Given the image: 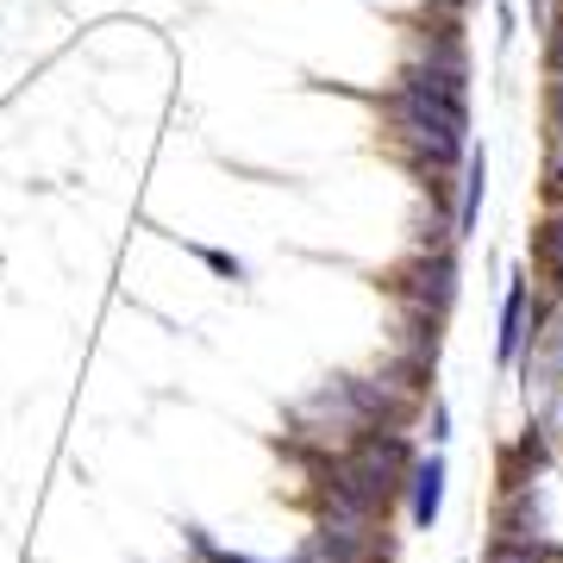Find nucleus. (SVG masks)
I'll return each mask as SVG.
<instances>
[{"mask_svg":"<svg viewBox=\"0 0 563 563\" xmlns=\"http://www.w3.org/2000/svg\"><path fill=\"white\" fill-rule=\"evenodd\" d=\"M444 483H451V470H444L439 451H426V457H413V476H407V520H413V532H432L444 514Z\"/></svg>","mask_w":563,"mask_h":563,"instance_id":"obj_1","label":"nucleus"},{"mask_svg":"<svg viewBox=\"0 0 563 563\" xmlns=\"http://www.w3.org/2000/svg\"><path fill=\"white\" fill-rule=\"evenodd\" d=\"M526 325H532V276L514 269L507 276V295H501V339H495V363L514 369L526 357Z\"/></svg>","mask_w":563,"mask_h":563,"instance_id":"obj_2","label":"nucleus"},{"mask_svg":"<svg viewBox=\"0 0 563 563\" xmlns=\"http://www.w3.org/2000/svg\"><path fill=\"white\" fill-rule=\"evenodd\" d=\"M463 195H457V213H451V239H470L476 232V213H483V195H488V151L483 144H470V157H463Z\"/></svg>","mask_w":563,"mask_h":563,"instance_id":"obj_3","label":"nucleus"},{"mask_svg":"<svg viewBox=\"0 0 563 563\" xmlns=\"http://www.w3.org/2000/svg\"><path fill=\"white\" fill-rule=\"evenodd\" d=\"M188 251H195V257H201L207 269H213V276H225V282H244V276H251V269H244V263L232 257V251H213V244H188Z\"/></svg>","mask_w":563,"mask_h":563,"instance_id":"obj_4","label":"nucleus"},{"mask_svg":"<svg viewBox=\"0 0 563 563\" xmlns=\"http://www.w3.org/2000/svg\"><path fill=\"white\" fill-rule=\"evenodd\" d=\"M495 25H501L495 38H501V44H514V32H520V13H514V0H501V7H495Z\"/></svg>","mask_w":563,"mask_h":563,"instance_id":"obj_5","label":"nucleus"},{"mask_svg":"<svg viewBox=\"0 0 563 563\" xmlns=\"http://www.w3.org/2000/svg\"><path fill=\"white\" fill-rule=\"evenodd\" d=\"M444 439H451V407H432V444H444Z\"/></svg>","mask_w":563,"mask_h":563,"instance_id":"obj_6","label":"nucleus"}]
</instances>
